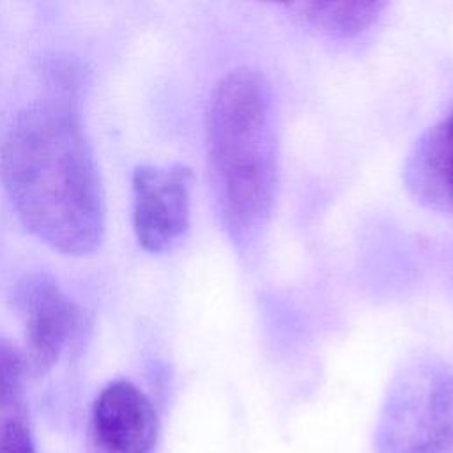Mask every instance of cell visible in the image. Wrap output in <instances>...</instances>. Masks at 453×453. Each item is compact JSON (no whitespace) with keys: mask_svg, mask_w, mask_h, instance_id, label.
I'll return each instance as SVG.
<instances>
[{"mask_svg":"<svg viewBox=\"0 0 453 453\" xmlns=\"http://www.w3.org/2000/svg\"><path fill=\"white\" fill-rule=\"evenodd\" d=\"M0 177L25 228L69 257L94 253L104 235V193L76 113L60 103L23 110L0 149Z\"/></svg>","mask_w":453,"mask_h":453,"instance_id":"cell-1","label":"cell"},{"mask_svg":"<svg viewBox=\"0 0 453 453\" xmlns=\"http://www.w3.org/2000/svg\"><path fill=\"white\" fill-rule=\"evenodd\" d=\"M207 154L223 225L232 241L246 246L267 223L278 182L276 111L260 73L235 69L216 85Z\"/></svg>","mask_w":453,"mask_h":453,"instance_id":"cell-2","label":"cell"},{"mask_svg":"<svg viewBox=\"0 0 453 453\" xmlns=\"http://www.w3.org/2000/svg\"><path fill=\"white\" fill-rule=\"evenodd\" d=\"M377 453H453V368L419 361L391 386L382 405Z\"/></svg>","mask_w":453,"mask_h":453,"instance_id":"cell-3","label":"cell"},{"mask_svg":"<svg viewBox=\"0 0 453 453\" xmlns=\"http://www.w3.org/2000/svg\"><path fill=\"white\" fill-rule=\"evenodd\" d=\"M191 172L184 165L138 166L133 173V230L138 244L161 253L189 226Z\"/></svg>","mask_w":453,"mask_h":453,"instance_id":"cell-4","label":"cell"},{"mask_svg":"<svg viewBox=\"0 0 453 453\" xmlns=\"http://www.w3.org/2000/svg\"><path fill=\"white\" fill-rule=\"evenodd\" d=\"M92 434L103 453H152L157 441L156 409L138 386L113 380L92 405Z\"/></svg>","mask_w":453,"mask_h":453,"instance_id":"cell-5","label":"cell"},{"mask_svg":"<svg viewBox=\"0 0 453 453\" xmlns=\"http://www.w3.org/2000/svg\"><path fill=\"white\" fill-rule=\"evenodd\" d=\"M19 310L30 361L39 372L50 370L69 342L80 311L57 281L44 274L21 285Z\"/></svg>","mask_w":453,"mask_h":453,"instance_id":"cell-6","label":"cell"},{"mask_svg":"<svg viewBox=\"0 0 453 453\" xmlns=\"http://www.w3.org/2000/svg\"><path fill=\"white\" fill-rule=\"evenodd\" d=\"M403 175L421 203L453 214V108L421 134Z\"/></svg>","mask_w":453,"mask_h":453,"instance_id":"cell-7","label":"cell"},{"mask_svg":"<svg viewBox=\"0 0 453 453\" xmlns=\"http://www.w3.org/2000/svg\"><path fill=\"white\" fill-rule=\"evenodd\" d=\"M384 2H299L287 9L297 21L329 35L352 37L377 21Z\"/></svg>","mask_w":453,"mask_h":453,"instance_id":"cell-8","label":"cell"},{"mask_svg":"<svg viewBox=\"0 0 453 453\" xmlns=\"http://www.w3.org/2000/svg\"><path fill=\"white\" fill-rule=\"evenodd\" d=\"M27 357L7 338L0 336V421L23 418Z\"/></svg>","mask_w":453,"mask_h":453,"instance_id":"cell-9","label":"cell"},{"mask_svg":"<svg viewBox=\"0 0 453 453\" xmlns=\"http://www.w3.org/2000/svg\"><path fill=\"white\" fill-rule=\"evenodd\" d=\"M0 453H35L30 428L25 418L0 421Z\"/></svg>","mask_w":453,"mask_h":453,"instance_id":"cell-10","label":"cell"}]
</instances>
